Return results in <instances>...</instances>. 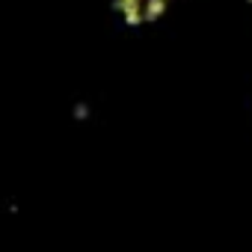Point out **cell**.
I'll list each match as a JSON object with an SVG mask.
<instances>
[{
  "label": "cell",
  "instance_id": "obj_1",
  "mask_svg": "<svg viewBox=\"0 0 252 252\" xmlns=\"http://www.w3.org/2000/svg\"><path fill=\"white\" fill-rule=\"evenodd\" d=\"M246 3H249V6H252V0H246Z\"/></svg>",
  "mask_w": 252,
  "mask_h": 252
}]
</instances>
